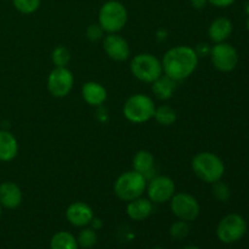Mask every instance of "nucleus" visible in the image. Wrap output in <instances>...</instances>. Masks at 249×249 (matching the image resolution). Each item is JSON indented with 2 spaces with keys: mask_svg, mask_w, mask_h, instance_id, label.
I'll use <instances>...</instances> for the list:
<instances>
[{
  "mask_svg": "<svg viewBox=\"0 0 249 249\" xmlns=\"http://www.w3.org/2000/svg\"><path fill=\"white\" fill-rule=\"evenodd\" d=\"M199 56L189 45H178L169 49L162 58L163 74L180 82L192 75L198 66Z\"/></svg>",
  "mask_w": 249,
  "mask_h": 249,
  "instance_id": "f257e3e1",
  "label": "nucleus"
},
{
  "mask_svg": "<svg viewBox=\"0 0 249 249\" xmlns=\"http://www.w3.org/2000/svg\"><path fill=\"white\" fill-rule=\"evenodd\" d=\"M192 170L195 175L207 184H214L223 179L225 164L219 156L213 152H199L192 158Z\"/></svg>",
  "mask_w": 249,
  "mask_h": 249,
  "instance_id": "f03ea898",
  "label": "nucleus"
},
{
  "mask_svg": "<svg viewBox=\"0 0 249 249\" xmlns=\"http://www.w3.org/2000/svg\"><path fill=\"white\" fill-rule=\"evenodd\" d=\"M147 179L135 170L123 173L116 179L113 185L114 195L123 202H130L141 197L146 191Z\"/></svg>",
  "mask_w": 249,
  "mask_h": 249,
  "instance_id": "7ed1b4c3",
  "label": "nucleus"
},
{
  "mask_svg": "<svg viewBox=\"0 0 249 249\" xmlns=\"http://www.w3.org/2000/svg\"><path fill=\"white\" fill-rule=\"evenodd\" d=\"M156 104L146 94H134L123 105V114L134 124H142L153 118Z\"/></svg>",
  "mask_w": 249,
  "mask_h": 249,
  "instance_id": "20e7f679",
  "label": "nucleus"
},
{
  "mask_svg": "<svg viewBox=\"0 0 249 249\" xmlns=\"http://www.w3.org/2000/svg\"><path fill=\"white\" fill-rule=\"evenodd\" d=\"M128 22L126 7L118 0H108L99 11V24L106 33H118Z\"/></svg>",
  "mask_w": 249,
  "mask_h": 249,
  "instance_id": "39448f33",
  "label": "nucleus"
},
{
  "mask_svg": "<svg viewBox=\"0 0 249 249\" xmlns=\"http://www.w3.org/2000/svg\"><path fill=\"white\" fill-rule=\"evenodd\" d=\"M130 72L136 79L152 84L163 74L162 61L152 53H138L130 61Z\"/></svg>",
  "mask_w": 249,
  "mask_h": 249,
  "instance_id": "423d86ee",
  "label": "nucleus"
},
{
  "mask_svg": "<svg viewBox=\"0 0 249 249\" xmlns=\"http://www.w3.org/2000/svg\"><path fill=\"white\" fill-rule=\"evenodd\" d=\"M247 232V223L240 214H229L224 216L216 228V236L219 241L230 245L240 241Z\"/></svg>",
  "mask_w": 249,
  "mask_h": 249,
  "instance_id": "0eeeda50",
  "label": "nucleus"
},
{
  "mask_svg": "<svg viewBox=\"0 0 249 249\" xmlns=\"http://www.w3.org/2000/svg\"><path fill=\"white\" fill-rule=\"evenodd\" d=\"M169 202L173 214L179 220L187 221V223L194 221L198 218L201 213V206L198 201L187 192H179V194L175 192Z\"/></svg>",
  "mask_w": 249,
  "mask_h": 249,
  "instance_id": "6e6552de",
  "label": "nucleus"
},
{
  "mask_svg": "<svg viewBox=\"0 0 249 249\" xmlns=\"http://www.w3.org/2000/svg\"><path fill=\"white\" fill-rule=\"evenodd\" d=\"M73 84L74 77L67 67H55L48 75L46 80L49 92L57 99L67 96L73 89Z\"/></svg>",
  "mask_w": 249,
  "mask_h": 249,
  "instance_id": "1a4fd4ad",
  "label": "nucleus"
},
{
  "mask_svg": "<svg viewBox=\"0 0 249 249\" xmlns=\"http://www.w3.org/2000/svg\"><path fill=\"white\" fill-rule=\"evenodd\" d=\"M211 60L214 67L220 72H231L237 67V50L229 43H218L211 49Z\"/></svg>",
  "mask_w": 249,
  "mask_h": 249,
  "instance_id": "9d476101",
  "label": "nucleus"
},
{
  "mask_svg": "<svg viewBox=\"0 0 249 249\" xmlns=\"http://www.w3.org/2000/svg\"><path fill=\"white\" fill-rule=\"evenodd\" d=\"M148 199L152 203L162 204L169 202L175 195V184L173 179L165 175L151 178L146 186Z\"/></svg>",
  "mask_w": 249,
  "mask_h": 249,
  "instance_id": "9b49d317",
  "label": "nucleus"
},
{
  "mask_svg": "<svg viewBox=\"0 0 249 249\" xmlns=\"http://www.w3.org/2000/svg\"><path fill=\"white\" fill-rule=\"evenodd\" d=\"M102 46L106 55L117 62H123L130 57V46L118 33H111L105 36Z\"/></svg>",
  "mask_w": 249,
  "mask_h": 249,
  "instance_id": "f8f14e48",
  "label": "nucleus"
},
{
  "mask_svg": "<svg viewBox=\"0 0 249 249\" xmlns=\"http://www.w3.org/2000/svg\"><path fill=\"white\" fill-rule=\"evenodd\" d=\"M92 218H94V212L91 207L84 202H73L66 211V219L71 225L75 228H85L90 225Z\"/></svg>",
  "mask_w": 249,
  "mask_h": 249,
  "instance_id": "ddd939ff",
  "label": "nucleus"
},
{
  "mask_svg": "<svg viewBox=\"0 0 249 249\" xmlns=\"http://www.w3.org/2000/svg\"><path fill=\"white\" fill-rule=\"evenodd\" d=\"M22 191L15 182L0 184V204L6 209H16L22 203Z\"/></svg>",
  "mask_w": 249,
  "mask_h": 249,
  "instance_id": "4468645a",
  "label": "nucleus"
},
{
  "mask_svg": "<svg viewBox=\"0 0 249 249\" xmlns=\"http://www.w3.org/2000/svg\"><path fill=\"white\" fill-rule=\"evenodd\" d=\"M82 96L88 105L101 107L107 99V90L97 82H87L82 87Z\"/></svg>",
  "mask_w": 249,
  "mask_h": 249,
  "instance_id": "2eb2a0df",
  "label": "nucleus"
},
{
  "mask_svg": "<svg viewBox=\"0 0 249 249\" xmlns=\"http://www.w3.org/2000/svg\"><path fill=\"white\" fill-rule=\"evenodd\" d=\"M233 26L228 17H218L211 23L208 28V36L215 44L224 43L232 34Z\"/></svg>",
  "mask_w": 249,
  "mask_h": 249,
  "instance_id": "dca6fc26",
  "label": "nucleus"
},
{
  "mask_svg": "<svg viewBox=\"0 0 249 249\" xmlns=\"http://www.w3.org/2000/svg\"><path fill=\"white\" fill-rule=\"evenodd\" d=\"M153 212V203L145 197H138L133 201L128 202L126 214L131 220L142 221L147 219Z\"/></svg>",
  "mask_w": 249,
  "mask_h": 249,
  "instance_id": "f3484780",
  "label": "nucleus"
},
{
  "mask_svg": "<svg viewBox=\"0 0 249 249\" xmlns=\"http://www.w3.org/2000/svg\"><path fill=\"white\" fill-rule=\"evenodd\" d=\"M155 157L150 151L140 150L133 157V170L150 180L155 174Z\"/></svg>",
  "mask_w": 249,
  "mask_h": 249,
  "instance_id": "a211bd4d",
  "label": "nucleus"
},
{
  "mask_svg": "<svg viewBox=\"0 0 249 249\" xmlns=\"http://www.w3.org/2000/svg\"><path fill=\"white\" fill-rule=\"evenodd\" d=\"M18 153L17 139L7 130H0V160L10 162Z\"/></svg>",
  "mask_w": 249,
  "mask_h": 249,
  "instance_id": "6ab92c4d",
  "label": "nucleus"
},
{
  "mask_svg": "<svg viewBox=\"0 0 249 249\" xmlns=\"http://www.w3.org/2000/svg\"><path fill=\"white\" fill-rule=\"evenodd\" d=\"M177 80L172 79L168 75L162 74L158 79H156L152 83V92L157 99L162 101L172 99L177 90Z\"/></svg>",
  "mask_w": 249,
  "mask_h": 249,
  "instance_id": "aec40b11",
  "label": "nucleus"
},
{
  "mask_svg": "<svg viewBox=\"0 0 249 249\" xmlns=\"http://www.w3.org/2000/svg\"><path fill=\"white\" fill-rule=\"evenodd\" d=\"M50 249H79L77 238L67 231H60L53 236Z\"/></svg>",
  "mask_w": 249,
  "mask_h": 249,
  "instance_id": "412c9836",
  "label": "nucleus"
},
{
  "mask_svg": "<svg viewBox=\"0 0 249 249\" xmlns=\"http://www.w3.org/2000/svg\"><path fill=\"white\" fill-rule=\"evenodd\" d=\"M153 118L160 125L170 126L177 122L178 116L173 107L168 106V105H160V106L156 107Z\"/></svg>",
  "mask_w": 249,
  "mask_h": 249,
  "instance_id": "4be33fe9",
  "label": "nucleus"
},
{
  "mask_svg": "<svg viewBox=\"0 0 249 249\" xmlns=\"http://www.w3.org/2000/svg\"><path fill=\"white\" fill-rule=\"evenodd\" d=\"M51 61L55 67H67L71 61V53L66 46H57L51 53Z\"/></svg>",
  "mask_w": 249,
  "mask_h": 249,
  "instance_id": "5701e85b",
  "label": "nucleus"
},
{
  "mask_svg": "<svg viewBox=\"0 0 249 249\" xmlns=\"http://www.w3.org/2000/svg\"><path fill=\"white\" fill-rule=\"evenodd\" d=\"M77 242L79 247L84 249L92 248L97 242L96 231H95L94 229L84 228L82 231H80L79 235H78Z\"/></svg>",
  "mask_w": 249,
  "mask_h": 249,
  "instance_id": "b1692460",
  "label": "nucleus"
},
{
  "mask_svg": "<svg viewBox=\"0 0 249 249\" xmlns=\"http://www.w3.org/2000/svg\"><path fill=\"white\" fill-rule=\"evenodd\" d=\"M190 232V226L187 221L184 220H178L173 223L169 228V235L173 240L175 241H181L189 235Z\"/></svg>",
  "mask_w": 249,
  "mask_h": 249,
  "instance_id": "393cba45",
  "label": "nucleus"
},
{
  "mask_svg": "<svg viewBox=\"0 0 249 249\" xmlns=\"http://www.w3.org/2000/svg\"><path fill=\"white\" fill-rule=\"evenodd\" d=\"M40 2L41 0H12L15 9L24 15L34 14L40 6Z\"/></svg>",
  "mask_w": 249,
  "mask_h": 249,
  "instance_id": "a878e982",
  "label": "nucleus"
},
{
  "mask_svg": "<svg viewBox=\"0 0 249 249\" xmlns=\"http://www.w3.org/2000/svg\"><path fill=\"white\" fill-rule=\"evenodd\" d=\"M213 185V196L215 197L218 201L220 202H228L231 197V190L228 184L219 180V181L214 182Z\"/></svg>",
  "mask_w": 249,
  "mask_h": 249,
  "instance_id": "bb28decb",
  "label": "nucleus"
},
{
  "mask_svg": "<svg viewBox=\"0 0 249 249\" xmlns=\"http://www.w3.org/2000/svg\"><path fill=\"white\" fill-rule=\"evenodd\" d=\"M104 33H105V31L101 28V26H100L99 23L90 24V26L87 28V32H85V34H87V38L89 39L90 41L101 40V39L104 38Z\"/></svg>",
  "mask_w": 249,
  "mask_h": 249,
  "instance_id": "cd10ccee",
  "label": "nucleus"
},
{
  "mask_svg": "<svg viewBox=\"0 0 249 249\" xmlns=\"http://www.w3.org/2000/svg\"><path fill=\"white\" fill-rule=\"evenodd\" d=\"M235 1L236 0H208V4H212L215 7H228Z\"/></svg>",
  "mask_w": 249,
  "mask_h": 249,
  "instance_id": "c85d7f7f",
  "label": "nucleus"
},
{
  "mask_svg": "<svg viewBox=\"0 0 249 249\" xmlns=\"http://www.w3.org/2000/svg\"><path fill=\"white\" fill-rule=\"evenodd\" d=\"M211 49L212 48H209L208 44H199V45H197V48L195 50H196L198 56H204L207 53H211Z\"/></svg>",
  "mask_w": 249,
  "mask_h": 249,
  "instance_id": "c756f323",
  "label": "nucleus"
},
{
  "mask_svg": "<svg viewBox=\"0 0 249 249\" xmlns=\"http://www.w3.org/2000/svg\"><path fill=\"white\" fill-rule=\"evenodd\" d=\"M190 2L196 10H202L208 4V0H190Z\"/></svg>",
  "mask_w": 249,
  "mask_h": 249,
  "instance_id": "7c9ffc66",
  "label": "nucleus"
},
{
  "mask_svg": "<svg viewBox=\"0 0 249 249\" xmlns=\"http://www.w3.org/2000/svg\"><path fill=\"white\" fill-rule=\"evenodd\" d=\"M91 229H94L95 231L96 230H99V229H101L102 228V221H101V219H99V218H92V220H91Z\"/></svg>",
  "mask_w": 249,
  "mask_h": 249,
  "instance_id": "2f4dec72",
  "label": "nucleus"
},
{
  "mask_svg": "<svg viewBox=\"0 0 249 249\" xmlns=\"http://www.w3.org/2000/svg\"><path fill=\"white\" fill-rule=\"evenodd\" d=\"M182 249H199V248L196 247V246H186V247H184Z\"/></svg>",
  "mask_w": 249,
  "mask_h": 249,
  "instance_id": "473e14b6",
  "label": "nucleus"
},
{
  "mask_svg": "<svg viewBox=\"0 0 249 249\" xmlns=\"http://www.w3.org/2000/svg\"><path fill=\"white\" fill-rule=\"evenodd\" d=\"M1 208H2V207H1V204H0V218H1V213H2Z\"/></svg>",
  "mask_w": 249,
  "mask_h": 249,
  "instance_id": "72a5a7b5",
  "label": "nucleus"
},
{
  "mask_svg": "<svg viewBox=\"0 0 249 249\" xmlns=\"http://www.w3.org/2000/svg\"><path fill=\"white\" fill-rule=\"evenodd\" d=\"M247 29H248V32H249V18L247 19Z\"/></svg>",
  "mask_w": 249,
  "mask_h": 249,
  "instance_id": "f704fd0d",
  "label": "nucleus"
},
{
  "mask_svg": "<svg viewBox=\"0 0 249 249\" xmlns=\"http://www.w3.org/2000/svg\"><path fill=\"white\" fill-rule=\"evenodd\" d=\"M153 249H165V248H153Z\"/></svg>",
  "mask_w": 249,
  "mask_h": 249,
  "instance_id": "c9c22d12",
  "label": "nucleus"
}]
</instances>
